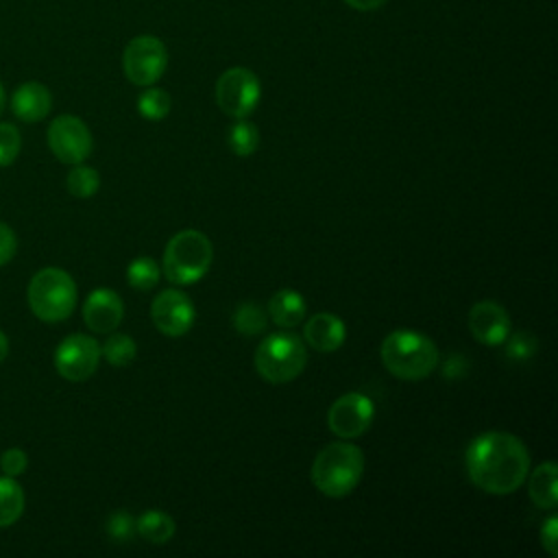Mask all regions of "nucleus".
<instances>
[{
    "label": "nucleus",
    "mask_w": 558,
    "mask_h": 558,
    "mask_svg": "<svg viewBox=\"0 0 558 558\" xmlns=\"http://www.w3.org/2000/svg\"><path fill=\"white\" fill-rule=\"evenodd\" d=\"M469 480L488 495H510L530 473L527 447L510 432H484L464 453Z\"/></svg>",
    "instance_id": "1"
},
{
    "label": "nucleus",
    "mask_w": 558,
    "mask_h": 558,
    "mask_svg": "<svg viewBox=\"0 0 558 558\" xmlns=\"http://www.w3.org/2000/svg\"><path fill=\"white\" fill-rule=\"evenodd\" d=\"M388 373L405 381H418L438 366V347L425 333L414 329L390 331L379 349Z\"/></svg>",
    "instance_id": "2"
},
{
    "label": "nucleus",
    "mask_w": 558,
    "mask_h": 558,
    "mask_svg": "<svg viewBox=\"0 0 558 558\" xmlns=\"http://www.w3.org/2000/svg\"><path fill=\"white\" fill-rule=\"evenodd\" d=\"M310 475L323 495L333 499L347 497L364 475V453L349 440L329 442L316 453Z\"/></svg>",
    "instance_id": "3"
},
{
    "label": "nucleus",
    "mask_w": 558,
    "mask_h": 558,
    "mask_svg": "<svg viewBox=\"0 0 558 558\" xmlns=\"http://www.w3.org/2000/svg\"><path fill=\"white\" fill-rule=\"evenodd\" d=\"M214 259V246L203 231L183 229L174 233L163 251L161 268L168 281L190 286L201 281Z\"/></svg>",
    "instance_id": "4"
},
{
    "label": "nucleus",
    "mask_w": 558,
    "mask_h": 558,
    "mask_svg": "<svg viewBox=\"0 0 558 558\" xmlns=\"http://www.w3.org/2000/svg\"><path fill=\"white\" fill-rule=\"evenodd\" d=\"M31 312L46 323L65 320L76 305V283L61 268H41L33 275L26 292Z\"/></svg>",
    "instance_id": "5"
},
{
    "label": "nucleus",
    "mask_w": 558,
    "mask_h": 558,
    "mask_svg": "<svg viewBox=\"0 0 558 558\" xmlns=\"http://www.w3.org/2000/svg\"><path fill=\"white\" fill-rule=\"evenodd\" d=\"M307 364L303 340L288 331L266 336L255 351V371L268 384H288L296 379Z\"/></svg>",
    "instance_id": "6"
},
{
    "label": "nucleus",
    "mask_w": 558,
    "mask_h": 558,
    "mask_svg": "<svg viewBox=\"0 0 558 558\" xmlns=\"http://www.w3.org/2000/svg\"><path fill=\"white\" fill-rule=\"evenodd\" d=\"M262 96V85L248 68H229L216 81V102L231 118H246L255 111Z\"/></svg>",
    "instance_id": "7"
},
{
    "label": "nucleus",
    "mask_w": 558,
    "mask_h": 558,
    "mask_svg": "<svg viewBox=\"0 0 558 558\" xmlns=\"http://www.w3.org/2000/svg\"><path fill=\"white\" fill-rule=\"evenodd\" d=\"M168 65V50L159 37L140 35L131 39L122 54V68L133 85H155Z\"/></svg>",
    "instance_id": "8"
},
{
    "label": "nucleus",
    "mask_w": 558,
    "mask_h": 558,
    "mask_svg": "<svg viewBox=\"0 0 558 558\" xmlns=\"http://www.w3.org/2000/svg\"><path fill=\"white\" fill-rule=\"evenodd\" d=\"M92 144L87 124L76 116H57L48 126V146L61 163H83L92 153Z\"/></svg>",
    "instance_id": "9"
},
{
    "label": "nucleus",
    "mask_w": 558,
    "mask_h": 558,
    "mask_svg": "<svg viewBox=\"0 0 558 558\" xmlns=\"http://www.w3.org/2000/svg\"><path fill=\"white\" fill-rule=\"evenodd\" d=\"M100 362V344L87 333L63 338L54 351V368L68 381H85Z\"/></svg>",
    "instance_id": "10"
},
{
    "label": "nucleus",
    "mask_w": 558,
    "mask_h": 558,
    "mask_svg": "<svg viewBox=\"0 0 558 558\" xmlns=\"http://www.w3.org/2000/svg\"><path fill=\"white\" fill-rule=\"evenodd\" d=\"M375 418V405L371 397L362 392L340 395L327 410V427L342 440L360 438Z\"/></svg>",
    "instance_id": "11"
},
{
    "label": "nucleus",
    "mask_w": 558,
    "mask_h": 558,
    "mask_svg": "<svg viewBox=\"0 0 558 558\" xmlns=\"http://www.w3.org/2000/svg\"><path fill=\"white\" fill-rule=\"evenodd\" d=\"M150 318L157 331H161L168 338H179L192 329L196 310L185 292L170 288L153 299Z\"/></svg>",
    "instance_id": "12"
},
{
    "label": "nucleus",
    "mask_w": 558,
    "mask_h": 558,
    "mask_svg": "<svg viewBox=\"0 0 558 558\" xmlns=\"http://www.w3.org/2000/svg\"><path fill=\"white\" fill-rule=\"evenodd\" d=\"M469 331L482 344H504L510 336V316L499 303L480 301L469 310Z\"/></svg>",
    "instance_id": "13"
},
{
    "label": "nucleus",
    "mask_w": 558,
    "mask_h": 558,
    "mask_svg": "<svg viewBox=\"0 0 558 558\" xmlns=\"http://www.w3.org/2000/svg\"><path fill=\"white\" fill-rule=\"evenodd\" d=\"M124 316V303L118 292L109 288H96L83 303V320L96 333H111L118 329Z\"/></svg>",
    "instance_id": "14"
},
{
    "label": "nucleus",
    "mask_w": 558,
    "mask_h": 558,
    "mask_svg": "<svg viewBox=\"0 0 558 558\" xmlns=\"http://www.w3.org/2000/svg\"><path fill=\"white\" fill-rule=\"evenodd\" d=\"M303 338L314 351L333 353L342 347V342L347 338V327H344L342 318H338L336 314L318 312L305 323Z\"/></svg>",
    "instance_id": "15"
},
{
    "label": "nucleus",
    "mask_w": 558,
    "mask_h": 558,
    "mask_svg": "<svg viewBox=\"0 0 558 558\" xmlns=\"http://www.w3.org/2000/svg\"><path fill=\"white\" fill-rule=\"evenodd\" d=\"M50 107H52V96L48 87L37 81L22 83L11 96V109L24 122L44 120L50 113Z\"/></svg>",
    "instance_id": "16"
},
{
    "label": "nucleus",
    "mask_w": 558,
    "mask_h": 558,
    "mask_svg": "<svg viewBox=\"0 0 558 558\" xmlns=\"http://www.w3.org/2000/svg\"><path fill=\"white\" fill-rule=\"evenodd\" d=\"M527 493L536 508L554 510L558 504V466L556 462L547 460L538 464L532 473H527Z\"/></svg>",
    "instance_id": "17"
},
{
    "label": "nucleus",
    "mask_w": 558,
    "mask_h": 558,
    "mask_svg": "<svg viewBox=\"0 0 558 558\" xmlns=\"http://www.w3.org/2000/svg\"><path fill=\"white\" fill-rule=\"evenodd\" d=\"M268 314L275 325L290 329V327H296L305 318L307 303L301 292H296L292 288H283L270 296Z\"/></svg>",
    "instance_id": "18"
},
{
    "label": "nucleus",
    "mask_w": 558,
    "mask_h": 558,
    "mask_svg": "<svg viewBox=\"0 0 558 558\" xmlns=\"http://www.w3.org/2000/svg\"><path fill=\"white\" fill-rule=\"evenodd\" d=\"M174 519L161 510H146L135 519V532L155 545H163L174 536Z\"/></svg>",
    "instance_id": "19"
},
{
    "label": "nucleus",
    "mask_w": 558,
    "mask_h": 558,
    "mask_svg": "<svg viewBox=\"0 0 558 558\" xmlns=\"http://www.w3.org/2000/svg\"><path fill=\"white\" fill-rule=\"evenodd\" d=\"M24 512V490L22 486L4 475L0 477V527L13 525Z\"/></svg>",
    "instance_id": "20"
},
{
    "label": "nucleus",
    "mask_w": 558,
    "mask_h": 558,
    "mask_svg": "<svg viewBox=\"0 0 558 558\" xmlns=\"http://www.w3.org/2000/svg\"><path fill=\"white\" fill-rule=\"evenodd\" d=\"M227 144L238 157H248L259 146V131L246 118H235V122L229 126Z\"/></svg>",
    "instance_id": "21"
},
{
    "label": "nucleus",
    "mask_w": 558,
    "mask_h": 558,
    "mask_svg": "<svg viewBox=\"0 0 558 558\" xmlns=\"http://www.w3.org/2000/svg\"><path fill=\"white\" fill-rule=\"evenodd\" d=\"M100 355H105V360L116 366V368H122L126 364H131L137 355V344L131 336L126 333H116L111 331L109 338L105 340V344L100 347Z\"/></svg>",
    "instance_id": "22"
},
{
    "label": "nucleus",
    "mask_w": 558,
    "mask_h": 558,
    "mask_svg": "<svg viewBox=\"0 0 558 558\" xmlns=\"http://www.w3.org/2000/svg\"><path fill=\"white\" fill-rule=\"evenodd\" d=\"M65 187L72 196L76 198H89L98 192L100 187V177H98V170L89 168V166H83V163H76L68 177H65Z\"/></svg>",
    "instance_id": "23"
},
{
    "label": "nucleus",
    "mask_w": 558,
    "mask_h": 558,
    "mask_svg": "<svg viewBox=\"0 0 558 558\" xmlns=\"http://www.w3.org/2000/svg\"><path fill=\"white\" fill-rule=\"evenodd\" d=\"M126 281L133 290H150L157 286L159 281V266L153 257H135L129 266H126Z\"/></svg>",
    "instance_id": "24"
},
{
    "label": "nucleus",
    "mask_w": 558,
    "mask_h": 558,
    "mask_svg": "<svg viewBox=\"0 0 558 558\" xmlns=\"http://www.w3.org/2000/svg\"><path fill=\"white\" fill-rule=\"evenodd\" d=\"M170 107H172V100L168 92L159 87L148 85L137 98V111L146 120H163L170 113Z\"/></svg>",
    "instance_id": "25"
},
{
    "label": "nucleus",
    "mask_w": 558,
    "mask_h": 558,
    "mask_svg": "<svg viewBox=\"0 0 558 558\" xmlns=\"http://www.w3.org/2000/svg\"><path fill=\"white\" fill-rule=\"evenodd\" d=\"M266 314L255 303H240L233 312V327L242 336H255L266 329Z\"/></svg>",
    "instance_id": "26"
},
{
    "label": "nucleus",
    "mask_w": 558,
    "mask_h": 558,
    "mask_svg": "<svg viewBox=\"0 0 558 558\" xmlns=\"http://www.w3.org/2000/svg\"><path fill=\"white\" fill-rule=\"evenodd\" d=\"M22 148V135L15 124L0 122V168L13 163Z\"/></svg>",
    "instance_id": "27"
},
{
    "label": "nucleus",
    "mask_w": 558,
    "mask_h": 558,
    "mask_svg": "<svg viewBox=\"0 0 558 558\" xmlns=\"http://www.w3.org/2000/svg\"><path fill=\"white\" fill-rule=\"evenodd\" d=\"M107 534L113 541H129L135 534V519L124 510L113 512L107 521Z\"/></svg>",
    "instance_id": "28"
},
{
    "label": "nucleus",
    "mask_w": 558,
    "mask_h": 558,
    "mask_svg": "<svg viewBox=\"0 0 558 558\" xmlns=\"http://www.w3.org/2000/svg\"><path fill=\"white\" fill-rule=\"evenodd\" d=\"M26 464H28V458H26V453L20 447L7 449L2 453V458H0V466H2L4 475H9V477L22 475L26 471Z\"/></svg>",
    "instance_id": "29"
},
{
    "label": "nucleus",
    "mask_w": 558,
    "mask_h": 558,
    "mask_svg": "<svg viewBox=\"0 0 558 558\" xmlns=\"http://www.w3.org/2000/svg\"><path fill=\"white\" fill-rule=\"evenodd\" d=\"M541 545L549 556H558V517L551 514L541 527Z\"/></svg>",
    "instance_id": "30"
},
{
    "label": "nucleus",
    "mask_w": 558,
    "mask_h": 558,
    "mask_svg": "<svg viewBox=\"0 0 558 558\" xmlns=\"http://www.w3.org/2000/svg\"><path fill=\"white\" fill-rule=\"evenodd\" d=\"M17 251V238L13 229L4 222H0V266L9 264Z\"/></svg>",
    "instance_id": "31"
},
{
    "label": "nucleus",
    "mask_w": 558,
    "mask_h": 558,
    "mask_svg": "<svg viewBox=\"0 0 558 558\" xmlns=\"http://www.w3.org/2000/svg\"><path fill=\"white\" fill-rule=\"evenodd\" d=\"M525 340H527V336H523V344H521V336H514L510 340V344H508V355H512V357H527V355H532L534 340H530V344H525Z\"/></svg>",
    "instance_id": "32"
},
{
    "label": "nucleus",
    "mask_w": 558,
    "mask_h": 558,
    "mask_svg": "<svg viewBox=\"0 0 558 558\" xmlns=\"http://www.w3.org/2000/svg\"><path fill=\"white\" fill-rule=\"evenodd\" d=\"M351 9L355 11H377L379 7H384L388 0H344Z\"/></svg>",
    "instance_id": "33"
},
{
    "label": "nucleus",
    "mask_w": 558,
    "mask_h": 558,
    "mask_svg": "<svg viewBox=\"0 0 558 558\" xmlns=\"http://www.w3.org/2000/svg\"><path fill=\"white\" fill-rule=\"evenodd\" d=\"M7 355H9V338L4 336V331H0V364L4 362Z\"/></svg>",
    "instance_id": "34"
},
{
    "label": "nucleus",
    "mask_w": 558,
    "mask_h": 558,
    "mask_svg": "<svg viewBox=\"0 0 558 558\" xmlns=\"http://www.w3.org/2000/svg\"><path fill=\"white\" fill-rule=\"evenodd\" d=\"M4 105H7V94H4V87L0 83V113L4 111Z\"/></svg>",
    "instance_id": "35"
}]
</instances>
